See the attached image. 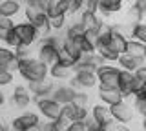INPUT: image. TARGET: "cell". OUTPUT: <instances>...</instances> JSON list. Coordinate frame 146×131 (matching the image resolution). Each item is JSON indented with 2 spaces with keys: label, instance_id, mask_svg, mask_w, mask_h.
Instances as JSON below:
<instances>
[{
  "label": "cell",
  "instance_id": "2e32d148",
  "mask_svg": "<svg viewBox=\"0 0 146 131\" xmlns=\"http://www.w3.org/2000/svg\"><path fill=\"white\" fill-rule=\"evenodd\" d=\"M144 64H146L144 58H135V57L128 55V53L121 55V57H119V60H117V67H119V69L130 71V73H135V71L139 69V67H143Z\"/></svg>",
  "mask_w": 146,
  "mask_h": 131
},
{
  "label": "cell",
  "instance_id": "8fae6325",
  "mask_svg": "<svg viewBox=\"0 0 146 131\" xmlns=\"http://www.w3.org/2000/svg\"><path fill=\"white\" fill-rule=\"evenodd\" d=\"M55 86L51 80H40V82H31L27 84V89L31 91V95H33V98H49L55 91Z\"/></svg>",
  "mask_w": 146,
  "mask_h": 131
},
{
  "label": "cell",
  "instance_id": "e575fe53",
  "mask_svg": "<svg viewBox=\"0 0 146 131\" xmlns=\"http://www.w3.org/2000/svg\"><path fill=\"white\" fill-rule=\"evenodd\" d=\"M15 20L13 18H7V16H4L2 13H0V29H4V31H11V29H15Z\"/></svg>",
  "mask_w": 146,
  "mask_h": 131
},
{
  "label": "cell",
  "instance_id": "74e56055",
  "mask_svg": "<svg viewBox=\"0 0 146 131\" xmlns=\"http://www.w3.org/2000/svg\"><path fill=\"white\" fill-rule=\"evenodd\" d=\"M82 6H84V0H70V11H68V15L82 13Z\"/></svg>",
  "mask_w": 146,
  "mask_h": 131
},
{
  "label": "cell",
  "instance_id": "52a82bcc",
  "mask_svg": "<svg viewBox=\"0 0 146 131\" xmlns=\"http://www.w3.org/2000/svg\"><path fill=\"white\" fill-rule=\"evenodd\" d=\"M90 117V109L88 107H79L75 104H68V106H62V117L60 120L66 122L68 126L73 124V122H86Z\"/></svg>",
  "mask_w": 146,
  "mask_h": 131
},
{
  "label": "cell",
  "instance_id": "83f0119b",
  "mask_svg": "<svg viewBox=\"0 0 146 131\" xmlns=\"http://www.w3.org/2000/svg\"><path fill=\"white\" fill-rule=\"evenodd\" d=\"M57 64L66 66V67H71V69H73V66L77 64V60H75V57H73L71 53H68L64 47H60V49H58V58H57Z\"/></svg>",
  "mask_w": 146,
  "mask_h": 131
},
{
  "label": "cell",
  "instance_id": "f35d334b",
  "mask_svg": "<svg viewBox=\"0 0 146 131\" xmlns=\"http://www.w3.org/2000/svg\"><path fill=\"white\" fill-rule=\"evenodd\" d=\"M11 82H13V73L11 71L0 69V88H2V86H9Z\"/></svg>",
  "mask_w": 146,
  "mask_h": 131
},
{
  "label": "cell",
  "instance_id": "f1b7e54d",
  "mask_svg": "<svg viewBox=\"0 0 146 131\" xmlns=\"http://www.w3.org/2000/svg\"><path fill=\"white\" fill-rule=\"evenodd\" d=\"M97 53L100 57L104 58V60L108 62V64H117V60H119V53H115L110 46H104V47H97Z\"/></svg>",
  "mask_w": 146,
  "mask_h": 131
},
{
  "label": "cell",
  "instance_id": "7bdbcfd3",
  "mask_svg": "<svg viewBox=\"0 0 146 131\" xmlns=\"http://www.w3.org/2000/svg\"><path fill=\"white\" fill-rule=\"evenodd\" d=\"M111 131H131V128H128V126H124V124H115L111 128Z\"/></svg>",
  "mask_w": 146,
  "mask_h": 131
},
{
  "label": "cell",
  "instance_id": "ba28073f",
  "mask_svg": "<svg viewBox=\"0 0 146 131\" xmlns=\"http://www.w3.org/2000/svg\"><path fill=\"white\" fill-rule=\"evenodd\" d=\"M90 117L93 120H97L100 126H104L108 131H111V128L117 124L115 120H113V117H111V109H110L108 106H104V104H95L93 107L90 109Z\"/></svg>",
  "mask_w": 146,
  "mask_h": 131
},
{
  "label": "cell",
  "instance_id": "8992f818",
  "mask_svg": "<svg viewBox=\"0 0 146 131\" xmlns=\"http://www.w3.org/2000/svg\"><path fill=\"white\" fill-rule=\"evenodd\" d=\"M15 33L18 35L20 42L24 44V46H29V47L33 46L35 42H38V40H40L38 29H36L33 24H29V22H17Z\"/></svg>",
  "mask_w": 146,
  "mask_h": 131
},
{
  "label": "cell",
  "instance_id": "cb8c5ba5",
  "mask_svg": "<svg viewBox=\"0 0 146 131\" xmlns=\"http://www.w3.org/2000/svg\"><path fill=\"white\" fill-rule=\"evenodd\" d=\"M84 35H86V29L79 20L71 22V24L66 26V29H64V38H79V37H84Z\"/></svg>",
  "mask_w": 146,
  "mask_h": 131
},
{
  "label": "cell",
  "instance_id": "1f68e13d",
  "mask_svg": "<svg viewBox=\"0 0 146 131\" xmlns=\"http://www.w3.org/2000/svg\"><path fill=\"white\" fill-rule=\"evenodd\" d=\"M73 104L79 106V107H88V104H90L88 93H86V91H77L75 93V98H73Z\"/></svg>",
  "mask_w": 146,
  "mask_h": 131
},
{
  "label": "cell",
  "instance_id": "d6986e66",
  "mask_svg": "<svg viewBox=\"0 0 146 131\" xmlns=\"http://www.w3.org/2000/svg\"><path fill=\"white\" fill-rule=\"evenodd\" d=\"M135 80V73H130V71H122L121 69V78H119V89L124 95V98H131V86H133Z\"/></svg>",
  "mask_w": 146,
  "mask_h": 131
},
{
  "label": "cell",
  "instance_id": "681fc988",
  "mask_svg": "<svg viewBox=\"0 0 146 131\" xmlns=\"http://www.w3.org/2000/svg\"><path fill=\"white\" fill-rule=\"evenodd\" d=\"M144 62H146V53H144Z\"/></svg>",
  "mask_w": 146,
  "mask_h": 131
},
{
  "label": "cell",
  "instance_id": "e0dca14e",
  "mask_svg": "<svg viewBox=\"0 0 146 131\" xmlns=\"http://www.w3.org/2000/svg\"><path fill=\"white\" fill-rule=\"evenodd\" d=\"M122 7H124V2H122V0H99V13L102 16H110V15H115V13H121Z\"/></svg>",
  "mask_w": 146,
  "mask_h": 131
},
{
  "label": "cell",
  "instance_id": "60d3db41",
  "mask_svg": "<svg viewBox=\"0 0 146 131\" xmlns=\"http://www.w3.org/2000/svg\"><path fill=\"white\" fill-rule=\"evenodd\" d=\"M66 131H86V124L84 122H73L66 128Z\"/></svg>",
  "mask_w": 146,
  "mask_h": 131
},
{
  "label": "cell",
  "instance_id": "6da1fadb",
  "mask_svg": "<svg viewBox=\"0 0 146 131\" xmlns=\"http://www.w3.org/2000/svg\"><path fill=\"white\" fill-rule=\"evenodd\" d=\"M18 73L24 80H27V84L31 82H40V80H46L49 75V67L40 62L36 57H31L27 60H22L20 66H18Z\"/></svg>",
  "mask_w": 146,
  "mask_h": 131
},
{
  "label": "cell",
  "instance_id": "bcb514c9",
  "mask_svg": "<svg viewBox=\"0 0 146 131\" xmlns=\"http://www.w3.org/2000/svg\"><path fill=\"white\" fill-rule=\"evenodd\" d=\"M7 33H9V31H4V29H0V40H2V42H6V38H7Z\"/></svg>",
  "mask_w": 146,
  "mask_h": 131
},
{
  "label": "cell",
  "instance_id": "f907efd6",
  "mask_svg": "<svg viewBox=\"0 0 146 131\" xmlns=\"http://www.w3.org/2000/svg\"><path fill=\"white\" fill-rule=\"evenodd\" d=\"M143 131H144V129H143Z\"/></svg>",
  "mask_w": 146,
  "mask_h": 131
},
{
  "label": "cell",
  "instance_id": "603a6c76",
  "mask_svg": "<svg viewBox=\"0 0 146 131\" xmlns=\"http://www.w3.org/2000/svg\"><path fill=\"white\" fill-rule=\"evenodd\" d=\"M49 75L55 80H68L70 82V78L73 76V69L71 67H66V66H60V64H55V66L49 67Z\"/></svg>",
  "mask_w": 146,
  "mask_h": 131
},
{
  "label": "cell",
  "instance_id": "ee69618b",
  "mask_svg": "<svg viewBox=\"0 0 146 131\" xmlns=\"http://www.w3.org/2000/svg\"><path fill=\"white\" fill-rule=\"evenodd\" d=\"M0 131H11V126H9L4 118H0Z\"/></svg>",
  "mask_w": 146,
  "mask_h": 131
},
{
  "label": "cell",
  "instance_id": "5bb4252c",
  "mask_svg": "<svg viewBox=\"0 0 146 131\" xmlns=\"http://www.w3.org/2000/svg\"><path fill=\"white\" fill-rule=\"evenodd\" d=\"M75 93H77V91L71 88L70 84H62V86H57V88H55L51 98H53L55 102H58L60 106H68V104H73Z\"/></svg>",
  "mask_w": 146,
  "mask_h": 131
},
{
  "label": "cell",
  "instance_id": "44dd1931",
  "mask_svg": "<svg viewBox=\"0 0 146 131\" xmlns=\"http://www.w3.org/2000/svg\"><path fill=\"white\" fill-rule=\"evenodd\" d=\"M144 16L146 15L141 11V7L137 6L135 2H131L130 7L126 9V22L131 24V26H137V24H141V22H144Z\"/></svg>",
  "mask_w": 146,
  "mask_h": 131
},
{
  "label": "cell",
  "instance_id": "7a4b0ae2",
  "mask_svg": "<svg viewBox=\"0 0 146 131\" xmlns=\"http://www.w3.org/2000/svg\"><path fill=\"white\" fill-rule=\"evenodd\" d=\"M33 102L36 104V109H38V113L44 117L46 120H49V122L60 120L62 106L58 102H55L51 97L49 98H33Z\"/></svg>",
  "mask_w": 146,
  "mask_h": 131
},
{
  "label": "cell",
  "instance_id": "d4e9b609",
  "mask_svg": "<svg viewBox=\"0 0 146 131\" xmlns=\"http://www.w3.org/2000/svg\"><path fill=\"white\" fill-rule=\"evenodd\" d=\"M131 106H133V111H135V115H139V117H146V95L144 93H141V95H137V97L131 98Z\"/></svg>",
  "mask_w": 146,
  "mask_h": 131
},
{
  "label": "cell",
  "instance_id": "b9f144b4",
  "mask_svg": "<svg viewBox=\"0 0 146 131\" xmlns=\"http://www.w3.org/2000/svg\"><path fill=\"white\" fill-rule=\"evenodd\" d=\"M135 76H137V78H141V80H144V82H146V64H144L143 67H139V69L135 71Z\"/></svg>",
  "mask_w": 146,
  "mask_h": 131
},
{
  "label": "cell",
  "instance_id": "c3c4849f",
  "mask_svg": "<svg viewBox=\"0 0 146 131\" xmlns=\"http://www.w3.org/2000/svg\"><path fill=\"white\" fill-rule=\"evenodd\" d=\"M141 124H143V129L146 131V117H144V118H143V122H141Z\"/></svg>",
  "mask_w": 146,
  "mask_h": 131
},
{
  "label": "cell",
  "instance_id": "836d02e7",
  "mask_svg": "<svg viewBox=\"0 0 146 131\" xmlns=\"http://www.w3.org/2000/svg\"><path fill=\"white\" fill-rule=\"evenodd\" d=\"M51 31H62L66 29V15H60L57 18H51Z\"/></svg>",
  "mask_w": 146,
  "mask_h": 131
},
{
  "label": "cell",
  "instance_id": "d590c367",
  "mask_svg": "<svg viewBox=\"0 0 146 131\" xmlns=\"http://www.w3.org/2000/svg\"><path fill=\"white\" fill-rule=\"evenodd\" d=\"M86 124V131H108L106 128H104V126H100L97 120H93L91 118V117H88V120L84 122Z\"/></svg>",
  "mask_w": 146,
  "mask_h": 131
},
{
  "label": "cell",
  "instance_id": "f6af8a7d",
  "mask_svg": "<svg viewBox=\"0 0 146 131\" xmlns=\"http://www.w3.org/2000/svg\"><path fill=\"white\" fill-rule=\"evenodd\" d=\"M135 4L141 7V11H143L144 15H146V0H135Z\"/></svg>",
  "mask_w": 146,
  "mask_h": 131
},
{
  "label": "cell",
  "instance_id": "4316f807",
  "mask_svg": "<svg viewBox=\"0 0 146 131\" xmlns=\"http://www.w3.org/2000/svg\"><path fill=\"white\" fill-rule=\"evenodd\" d=\"M66 128H68V124L62 120H55V122L46 120V122H40L38 131H66Z\"/></svg>",
  "mask_w": 146,
  "mask_h": 131
},
{
  "label": "cell",
  "instance_id": "d6a6232c",
  "mask_svg": "<svg viewBox=\"0 0 146 131\" xmlns=\"http://www.w3.org/2000/svg\"><path fill=\"white\" fill-rule=\"evenodd\" d=\"M4 44H6L7 47L15 49V47H18V46H20L22 42H20V38H18V35L15 33V29H11V31L7 33V38H6V42H4Z\"/></svg>",
  "mask_w": 146,
  "mask_h": 131
},
{
  "label": "cell",
  "instance_id": "3957f363",
  "mask_svg": "<svg viewBox=\"0 0 146 131\" xmlns=\"http://www.w3.org/2000/svg\"><path fill=\"white\" fill-rule=\"evenodd\" d=\"M119 78H121V69L117 66L106 64L97 71V80H99V88H119Z\"/></svg>",
  "mask_w": 146,
  "mask_h": 131
},
{
  "label": "cell",
  "instance_id": "8d00e7d4",
  "mask_svg": "<svg viewBox=\"0 0 146 131\" xmlns=\"http://www.w3.org/2000/svg\"><path fill=\"white\" fill-rule=\"evenodd\" d=\"M82 11L84 13H99V0H84Z\"/></svg>",
  "mask_w": 146,
  "mask_h": 131
},
{
  "label": "cell",
  "instance_id": "4dcf8cb0",
  "mask_svg": "<svg viewBox=\"0 0 146 131\" xmlns=\"http://www.w3.org/2000/svg\"><path fill=\"white\" fill-rule=\"evenodd\" d=\"M13 53H15V57L18 58V62L31 58V55H29V46H24V44H20L18 47H15V49H13Z\"/></svg>",
  "mask_w": 146,
  "mask_h": 131
},
{
  "label": "cell",
  "instance_id": "30bf717a",
  "mask_svg": "<svg viewBox=\"0 0 146 131\" xmlns=\"http://www.w3.org/2000/svg\"><path fill=\"white\" fill-rule=\"evenodd\" d=\"M97 97H99L100 104H104V106H108V107H111V106H115V104H119V102L126 100L124 95L121 93L119 88H115V89H111V88H99L97 89Z\"/></svg>",
  "mask_w": 146,
  "mask_h": 131
},
{
  "label": "cell",
  "instance_id": "4fadbf2b",
  "mask_svg": "<svg viewBox=\"0 0 146 131\" xmlns=\"http://www.w3.org/2000/svg\"><path fill=\"white\" fill-rule=\"evenodd\" d=\"M33 102V95L26 86H17L11 93V104L17 106L18 109H26L29 104Z\"/></svg>",
  "mask_w": 146,
  "mask_h": 131
},
{
  "label": "cell",
  "instance_id": "7dc6e473",
  "mask_svg": "<svg viewBox=\"0 0 146 131\" xmlns=\"http://www.w3.org/2000/svg\"><path fill=\"white\" fill-rule=\"evenodd\" d=\"M4 102H6V95L0 91V106H4Z\"/></svg>",
  "mask_w": 146,
  "mask_h": 131
},
{
  "label": "cell",
  "instance_id": "5b68a950",
  "mask_svg": "<svg viewBox=\"0 0 146 131\" xmlns=\"http://www.w3.org/2000/svg\"><path fill=\"white\" fill-rule=\"evenodd\" d=\"M40 126V117L35 111H24L22 115L15 117L11 120V128L20 129V131H33Z\"/></svg>",
  "mask_w": 146,
  "mask_h": 131
},
{
  "label": "cell",
  "instance_id": "ab89813d",
  "mask_svg": "<svg viewBox=\"0 0 146 131\" xmlns=\"http://www.w3.org/2000/svg\"><path fill=\"white\" fill-rule=\"evenodd\" d=\"M84 37H86V40H90V42L97 47V42H99V33H97V31H86Z\"/></svg>",
  "mask_w": 146,
  "mask_h": 131
},
{
  "label": "cell",
  "instance_id": "ac0fdd59",
  "mask_svg": "<svg viewBox=\"0 0 146 131\" xmlns=\"http://www.w3.org/2000/svg\"><path fill=\"white\" fill-rule=\"evenodd\" d=\"M102 20L104 18H100L99 13H84V11H82L80 16H79V22L84 26L86 31H97L99 26L102 24Z\"/></svg>",
  "mask_w": 146,
  "mask_h": 131
},
{
  "label": "cell",
  "instance_id": "9c48e42d",
  "mask_svg": "<svg viewBox=\"0 0 146 131\" xmlns=\"http://www.w3.org/2000/svg\"><path fill=\"white\" fill-rule=\"evenodd\" d=\"M110 109H111V117H113V120H115L117 124H124L126 126V124H130V122L133 120V117H135L133 106H131L128 100L119 102L115 106H111Z\"/></svg>",
  "mask_w": 146,
  "mask_h": 131
},
{
  "label": "cell",
  "instance_id": "277c9868",
  "mask_svg": "<svg viewBox=\"0 0 146 131\" xmlns=\"http://www.w3.org/2000/svg\"><path fill=\"white\" fill-rule=\"evenodd\" d=\"M71 86L75 91H84V89H91L95 88V86L99 84L97 80V73L95 71H79V73H73V76L70 78V82H68Z\"/></svg>",
  "mask_w": 146,
  "mask_h": 131
},
{
  "label": "cell",
  "instance_id": "ffe728a7",
  "mask_svg": "<svg viewBox=\"0 0 146 131\" xmlns=\"http://www.w3.org/2000/svg\"><path fill=\"white\" fill-rule=\"evenodd\" d=\"M20 9H22V6L17 0H0V13L4 16H7V18H13L15 15H18Z\"/></svg>",
  "mask_w": 146,
  "mask_h": 131
},
{
  "label": "cell",
  "instance_id": "7c38bea8",
  "mask_svg": "<svg viewBox=\"0 0 146 131\" xmlns=\"http://www.w3.org/2000/svg\"><path fill=\"white\" fill-rule=\"evenodd\" d=\"M18 66H20V62L15 57L13 49L7 46H0V69L15 73V71H18Z\"/></svg>",
  "mask_w": 146,
  "mask_h": 131
},
{
  "label": "cell",
  "instance_id": "f546056e",
  "mask_svg": "<svg viewBox=\"0 0 146 131\" xmlns=\"http://www.w3.org/2000/svg\"><path fill=\"white\" fill-rule=\"evenodd\" d=\"M130 40H137V42H141V44H144V46H146V22H141V24L133 26Z\"/></svg>",
  "mask_w": 146,
  "mask_h": 131
},
{
  "label": "cell",
  "instance_id": "484cf974",
  "mask_svg": "<svg viewBox=\"0 0 146 131\" xmlns=\"http://www.w3.org/2000/svg\"><path fill=\"white\" fill-rule=\"evenodd\" d=\"M128 55L135 57V58H144V53H146V46L141 42H137V40H130L128 42V49H126Z\"/></svg>",
  "mask_w": 146,
  "mask_h": 131
},
{
  "label": "cell",
  "instance_id": "9a60e30c",
  "mask_svg": "<svg viewBox=\"0 0 146 131\" xmlns=\"http://www.w3.org/2000/svg\"><path fill=\"white\" fill-rule=\"evenodd\" d=\"M36 58L40 62H44L48 67H51L57 64L58 58V49L53 46H48V44H38V49H36Z\"/></svg>",
  "mask_w": 146,
  "mask_h": 131
},
{
  "label": "cell",
  "instance_id": "7402d4cb",
  "mask_svg": "<svg viewBox=\"0 0 146 131\" xmlns=\"http://www.w3.org/2000/svg\"><path fill=\"white\" fill-rule=\"evenodd\" d=\"M128 42H130V38H126L124 35L113 33L111 40H110V47H111L115 53H119V55H124L126 49H128Z\"/></svg>",
  "mask_w": 146,
  "mask_h": 131
}]
</instances>
